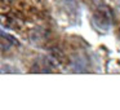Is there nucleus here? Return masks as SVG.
I'll return each mask as SVG.
<instances>
[{"label": "nucleus", "mask_w": 120, "mask_h": 110, "mask_svg": "<svg viewBox=\"0 0 120 110\" xmlns=\"http://www.w3.org/2000/svg\"><path fill=\"white\" fill-rule=\"evenodd\" d=\"M112 11L106 5H99L93 16V25H98V29L107 30L112 24Z\"/></svg>", "instance_id": "1"}, {"label": "nucleus", "mask_w": 120, "mask_h": 110, "mask_svg": "<svg viewBox=\"0 0 120 110\" xmlns=\"http://www.w3.org/2000/svg\"><path fill=\"white\" fill-rule=\"evenodd\" d=\"M14 44H18L14 38H12L11 35H8V34L0 32V52L9 51Z\"/></svg>", "instance_id": "2"}, {"label": "nucleus", "mask_w": 120, "mask_h": 110, "mask_svg": "<svg viewBox=\"0 0 120 110\" xmlns=\"http://www.w3.org/2000/svg\"><path fill=\"white\" fill-rule=\"evenodd\" d=\"M1 1H4V3H12V1H14V0H1Z\"/></svg>", "instance_id": "3"}]
</instances>
